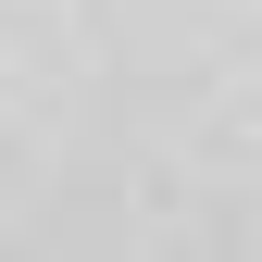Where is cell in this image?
<instances>
[{
	"instance_id": "obj_1",
	"label": "cell",
	"mask_w": 262,
	"mask_h": 262,
	"mask_svg": "<svg viewBox=\"0 0 262 262\" xmlns=\"http://www.w3.org/2000/svg\"><path fill=\"white\" fill-rule=\"evenodd\" d=\"M0 262H262V0H0Z\"/></svg>"
}]
</instances>
